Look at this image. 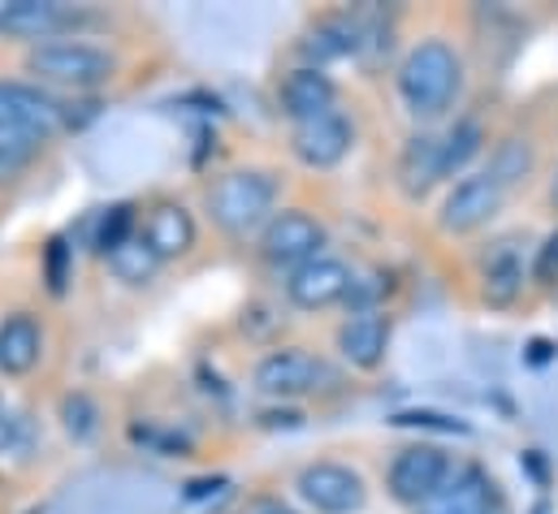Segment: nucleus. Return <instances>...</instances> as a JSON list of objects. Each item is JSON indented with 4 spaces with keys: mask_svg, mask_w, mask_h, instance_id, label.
<instances>
[{
    "mask_svg": "<svg viewBox=\"0 0 558 514\" xmlns=\"http://www.w3.org/2000/svg\"><path fill=\"white\" fill-rule=\"evenodd\" d=\"M386 294H390V272H368V277H355L347 303H351V311H381Z\"/></svg>",
    "mask_w": 558,
    "mask_h": 514,
    "instance_id": "a878e982",
    "label": "nucleus"
},
{
    "mask_svg": "<svg viewBox=\"0 0 558 514\" xmlns=\"http://www.w3.org/2000/svg\"><path fill=\"white\" fill-rule=\"evenodd\" d=\"M26 74L39 87H70V91H96L105 83H113L118 74V57L100 44L61 35V39H44L26 48Z\"/></svg>",
    "mask_w": 558,
    "mask_h": 514,
    "instance_id": "7ed1b4c3",
    "label": "nucleus"
},
{
    "mask_svg": "<svg viewBox=\"0 0 558 514\" xmlns=\"http://www.w3.org/2000/svg\"><path fill=\"white\" fill-rule=\"evenodd\" d=\"M61 428H65V437H74V441H92V437L100 432V406H96V397L83 393V389L65 393V397H61Z\"/></svg>",
    "mask_w": 558,
    "mask_h": 514,
    "instance_id": "b1692460",
    "label": "nucleus"
},
{
    "mask_svg": "<svg viewBox=\"0 0 558 514\" xmlns=\"http://www.w3.org/2000/svg\"><path fill=\"white\" fill-rule=\"evenodd\" d=\"M546 204H550V212L558 217V169H555V178H550V186H546Z\"/></svg>",
    "mask_w": 558,
    "mask_h": 514,
    "instance_id": "473e14b6",
    "label": "nucleus"
},
{
    "mask_svg": "<svg viewBox=\"0 0 558 514\" xmlns=\"http://www.w3.org/2000/svg\"><path fill=\"white\" fill-rule=\"evenodd\" d=\"M507 186L489 173V169H468L463 178L450 182V191L441 195V208H437V230L446 238H468V234H481L507 204Z\"/></svg>",
    "mask_w": 558,
    "mask_h": 514,
    "instance_id": "20e7f679",
    "label": "nucleus"
},
{
    "mask_svg": "<svg viewBox=\"0 0 558 514\" xmlns=\"http://www.w3.org/2000/svg\"><path fill=\"white\" fill-rule=\"evenodd\" d=\"M507 191H515L520 182H529L533 178V169H537V147H533V138H524V134H507V138H498L494 143V151H489V164H485Z\"/></svg>",
    "mask_w": 558,
    "mask_h": 514,
    "instance_id": "aec40b11",
    "label": "nucleus"
},
{
    "mask_svg": "<svg viewBox=\"0 0 558 514\" xmlns=\"http://www.w3.org/2000/svg\"><path fill=\"white\" fill-rule=\"evenodd\" d=\"M395 182H399V191H403L412 204H420L433 186L446 182V169H441V134L416 130V134L403 143L399 164H395Z\"/></svg>",
    "mask_w": 558,
    "mask_h": 514,
    "instance_id": "f3484780",
    "label": "nucleus"
},
{
    "mask_svg": "<svg viewBox=\"0 0 558 514\" xmlns=\"http://www.w3.org/2000/svg\"><path fill=\"white\" fill-rule=\"evenodd\" d=\"M44 355V329L35 316L13 311L0 320V372L4 377H26Z\"/></svg>",
    "mask_w": 558,
    "mask_h": 514,
    "instance_id": "6ab92c4d",
    "label": "nucleus"
},
{
    "mask_svg": "<svg viewBox=\"0 0 558 514\" xmlns=\"http://www.w3.org/2000/svg\"><path fill=\"white\" fill-rule=\"evenodd\" d=\"M17 432H22V419L13 415V406L0 397V454L17 445Z\"/></svg>",
    "mask_w": 558,
    "mask_h": 514,
    "instance_id": "c756f323",
    "label": "nucleus"
},
{
    "mask_svg": "<svg viewBox=\"0 0 558 514\" xmlns=\"http://www.w3.org/2000/svg\"><path fill=\"white\" fill-rule=\"evenodd\" d=\"M208 217L230 238H247L278 217V178L269 169H230L208 186Z\"/></svg>",
    "mask_w": 558,
    "mask_h": 514,
    "instance_id": "f03ea898",
    "label": "nucleus"
},
{
    "mask_svg": "<svg viewBox=\"0 0 558 514\" xmlns=\"http://www.w3.org/2000/svg\"><path fill=\"white\" fill-rule=\"evenodd\" d=\"M395 424L399 428H437V432H468V424L463 419H450V415H437V411H403V415H395Z\"/></svg>",
    "mask_w": 558,
    "mask_h": 514,
    "instance_id": "cd10ccee",
    "label": "nucleus"
},
{
    "mask_svg": "<svg viewBox=\"0 0 558 514\" xmlns=\"http://www.w3.org/2000/svg\"><path fill=\"white\" fill-rule=\"evenodd\" d=\"M481 151H485V126H481L476 118H459L454 126L441 134V169H446V178H450V182L463 178L468 164H472Z\"/></svg>",
    "mask_w": 558,
    "mask_h": 514,
    "instance_id": "412c9836",
    "label": "nucleus"
},
{
    "mask_svg": "<svg viewBox=\"0 0 558 514\" xmlns=\"http://www.w3.org/2000/svg\"><path fill=\"white\" fill-rule=\"evenodd\" d=\"M533 281H537V285H546V290L558 285V230L542 243V247H537V252H533Z\"/></svg>",
    "mask_w": 558,
    "mask_h": 514,
    "instance_id": "c85d7f7f",
    "label": "nucleus"
},
{
    "mask_svg": "<svg viewBox=\"0 0 558 514\" xmlns=\"http://www.w3.org/2000/svg\"><path fill=\"white\" fill-rule=\"evenodd\" d=\"M454 458L441 450V445H403L395 458H390V467H386V493L399 502V506H408V511H420V506H428L446 485H450V476H454Z\"/></svg>",
    "mask_w": 558,
    "mask_h": 514,
    "instance_id": "423d86ee",
    "label": "nucleus"
},
{
    "mask_svg": "<svg viewBox=\"0 0 558 514\" xmlns=\"http://www.w3.org/2000/svg\"><path fill=\"white\" fill-rule=\"evenodd\" d=\"M278 105L294 126L299 122H312V118H325V113L338 109V83L320 65H299V70H290L281 78Z\"/></svg>",
    "mask_w": 558,
    "mask_h": 514,
    "instance_id": "dca6fc26",
    "label": "nucleus"
},
{
    "mask_svg": "<svg viewBox=\"0 0 558 514\" xmlns=\"http://www.w3.org/2000/svg\"><path fill=\"white\" fill-rule=\"evenodd\" d=\"M390 338H395V320L390 311H351L342 325H338V355L347 368L355 372H377L390 355Z\"/></svg>",
    "mask_w": 558,
    "mask_h": 514,
    "instance_id": "ddd939ff",
    "label": "nucleus"
},
{
    "mask_svg": "<svg viewBox=\"0 0 558 514\" xmlns=\"http://www.w3.org/2000/svg\"><path fill=\"white\" fill-rule=\"evenodd\" d=\"M256 389L260 393H269V397H307V393H320V389L338 386V377H333V368L320 359V355H312V351H303V346H281V351H269L260 364H256Z\"/></svg>",
    "mask_w": 558,
    "mask_h": 514,
    "instance_id": "6e6552de",
    "label": "nucleus"
},
{
    "mask_svg": "<svg viewBox=\"0 0 558 514\" xmlns=\"http://www.w3.org/2000/svg\"><path fill=\"white\" fill-rule=\"evenodd\" d=\"M226 489V476H213V480H191L186 485V502H204V498H217Z\"/></svg>",
    "mask_w": 558,
    "mask_h": 514,
    "instance_id": "7c9ffc66",
    "label": "nucleus"
},
{
    "mask_svg": "<svg viewBox=\"0 0 558 514\" xmlns=\"http://www.w3.org/2000/svg\"><path fill=\"white\" fill-rule=\"evenodd\" d=\"M533 514H550V506H546V502H537V506H533Z\"/></svg>",
    "mask_w": 558,
    "mask_h": 514,
    "instance_id": "72a5a7b5",
    "label": "nucleus"
},
{
    "mask_svg": "<svg viewBox=\"0 0 558 514\" xmlns=\"http://www.w3.org/2000/svg\"><path fill=\"white\" fill-rule=\"evenodd\" d=\"M476 285L481 298L498 311L515 307L524 298V290L533 285V247L524 234H498L494 243H485V252L476 256Z\"/></svg>",
    "mask_w": 558,
    "mask_h": 514,
    "instance_id": "39448f33",
    "label": "nucleus"
},
{
    "mask_svg": "<svg viewBox=\"0 0 558 514\" xmlns=\"http://www.w3.org/2000/svg\"><path fill=\"white\" fill-rule=\"evenodd\" d=\"M355 285V272L351 264L338 256H316L307 259L303 268L286 272V298L299 307V311H325L333 303H347Z\"/></svg>",
    "mask_w": 558,
    "mask_h": 514,
    "instance_id": "9b49d317",
    "label": "nucleus"
},
{
    "mask_svg": "<svg viewBox=\"0 0 558 514\" xmlns=\"http://www.w3.org/2000/svg\"><path fill=\"white\" fill-rule=\"evenodd\" d=\"M70 122L74 118L48 87L22 83V78H0V134H31V138L48 143Z\"/></svg>",
    "mask_w": 558,
    "mask_h": 514,
    "instance_id": "0eeeda50",
    "label": "nucleus"
},
{
    "mask_svg": "<svg viewBox=\"0 0 558 514\" xmlns=\"http://www.w3.org/2000/svg\"><path fill=\"white\" fill-rule=\"evenodd\" d=\"M299 498L312 506L316 514H360L368 506V485L355 467L347 463H333V458H320V463H307L294 480Z\"/></svg>",
    "mask_w": 558,
    "mask_h": 514,
    "instance_id": "1a4fd4ad",
    "label": "nucleus"
},
{
    "mask_svg": "<svg viewBox=\"0 0 558 514\" xmlns=\"http://www.w3.org/2000/svg\"><path fill=\"white\" fill-rule=\"evenodd\" d=\"M44 264H48V290H52V294H65V281H70V268H74V252H70L61 238H52Z\"/></svg>",
    "mask_w": 558,
    "mask_h": 514,
    "instance_id": "bb28decb",
    "label": "nucleus"
},
{
    "mask_svg": "<svg viewBox=\"0 0 558 514\" xmlns=\"http://www.w3.org/2000/svg\"><path fill=\"white\" fill-rule=\"evenodd\" d=\"M325 243H329V234H325V225L312 212L281 208L278 217L265 225V234H260V256H265V264H274V268L294 272L307 259L325 256Z\"/></svg>",
    "mask_w": 558,
    "mask_h": 514,
    "instance_id": "9d476101",
    "label": "nucleus"
},
{
    "mask_svg": "<svg viewBox=\"0 0 558 514\" xmlns=\"http://www.w3.org/2000/svg\"><path fill=\"white\" fill-rule=\"evenodd\" d=\"M143 238L160 259H178L195 247L199 230H195V217L182 204H156L143 221Z\"/></svg>",
    "mask_w": 558,
    "mask_h": 514,
    "instance_id": "a211bd4d",
    "label": "nucleus"
},
{
    "mask_svg": "<svg viewBox=\"0 0 558 514\" xmlns=\"http://www.w3.org/2000/svg\"><path fill=\"white\" fill-rule=\"evenodd\" d=\"M416 514H511L507 511V498L498 489V480L476 467V463H459L450 485Z\"/></svg>",
    "mask_w": 558,
    "mask_h": 514,
    "instance_id": "4468645a",
    "label": "nucleus"
},
{
    "mask_svg": "<svg viewBox=\"0 0 558 514\" xmlns=\"http://www.w3.org/2000/svg\"><path fill=\"white\" fill-rule=\"evenodd\" d=\"M39 138H31V134H0V182L4 178H13V173H22L35 156H39Z\"/></svg>",
    "mask_w": 558,
    "mask_h": 514,
    "instance_id": "393cba45",
    "label": "nucleus"
},
{
    "mask_svg": "<svg viewBox=\"0 0 558 514\" xmlns=\"http://www.w3.org/2000/svg\"><path fill=\"white\" fill-rule=\"evenodd\" d=\"M87 13L65 4V0H0V35H17V39H61L65 30H74Z\"/></svg>",
    "mask_w": 558,
    "mask_h": 514,
    "instance_id": "2eb2a0df",
    "label": "nucleus"
},
{
    "mask_svg": "<svg viewBox=\"0 0 558 514\" xmlns=\"http://www.w3.org/2000/svg\"><path fill=\"white\" fill-rule=\"evenodd\" d=\"M351 147H355V122L342 109L290 130V151L303 169H338L351 156Z\"/></svg>",
    "mask_w": 558,
    "mask_h": 514,
    "instance_id": "f8f14e48",
    "label": "nucleus"
},
{
    "mask_svg": "<svg viewBox=\"0 0 558 514\" xmlns=\"http://www.w3.org/2000/svg\"><path fill=\"white\" fill-rule=\"evenodd\" d=\"M135 234H140V225H135V204H113V208H105V212H100L92 247L109 259L122 243H131Z\"/></svg>",
    "mask_w": 558,
    "mask_h": 514,
    "instance_id": "5701e85b",
    "label": "nucleus"
},
{
    "mask_svg": "<svg viewBox=\"0 0 558 514\" xmlns=\"http://www.w3.org/2000/svg\"><path fill=\"white\" fill-rule=\"evenodd\" d=\"M247 514H294L281 498H252L247 502Z\"/></svg>",
    "mask_w": 558,
    "mask_h": 514,
    "instance_id": "2f4dec72",
    "label": "nucleus"
},
{
    "mask_svg": "<svg viewBox=\"0 0 558 514\" xmlns=\"http://www.w3.org/2000/svg\"><path fill=\"white\" fill-rule=\"evenodd\" d=\"M160 264H165V259L147 247V238H143V230H140L131 243H122V247L109 256V272H113L118 281H126V285H143V281L156 277Z\"/></svg>",
    "mask_w": 558,
    "mask_h": 514,
    "instance_id": "4be33fe9",
    "label": "nucleus"
},
{
    "mask_svg": "<svg viewBox=\"0 0 558 514\" xmlns=\"http://www.w3.org/2000/svg\"><path fill=\"white\" fill-rule=\"evenodd\" d=\"M463 57L450 39L428 35L412 44V52L399 65V100L416 122L446 118L463 96Z\"/></svg>",
    "mask_w": 558,
    "mask_h": 514,
    "instance_id": "f257e3e1",
    "label": "nucleus"
}]
</instances>
